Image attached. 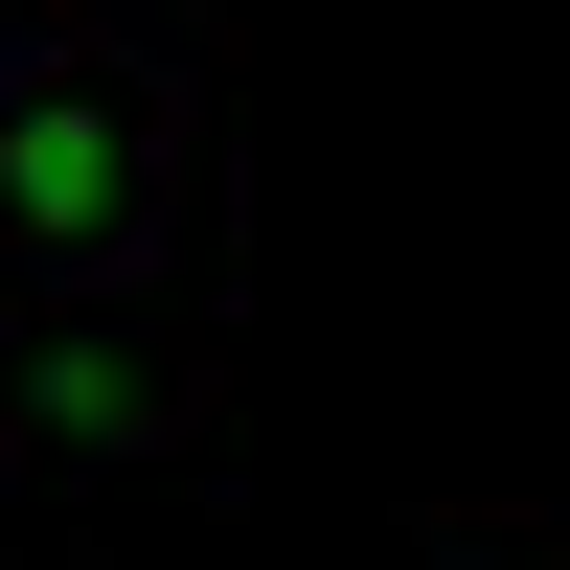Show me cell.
I'll return each instance as SVG.
<instances>
[{
    "instance_id": "6da1fadb",
    "label": "cell",
    "mask_w": 570,
    "mask_h": 570,
    "mask_svg": "<svg viewBox=\"0 0 570 570\" xmlns=\"http://www.w3.org/2000/svg\"><path fill=\"white\" fill-rule=\"evenodd\" d=\"M206 228V69L137 0H46L0 46V320H137Z\"/></svg>"
},
{
    "instance_id": "7a4b0ae2",
    "label": "cell",
    "mask_w": 570,
    "mask_h": 570,
    "mask_svg": "<svg viewBox=\"0 0 570 570\" xmlns=\"http://www.w3.org/2000/svg\"><path fill=\"white\" fill-rule=\"evenodd\" d=\"M23 434H69V456H183L206 434V365L160 343V320H23Z\"/></svg>"
},
{
    "instance_id": "3957f363",
    "label": "cell",
    "mask_w": 570,
    "mask_h": 570,
    "mask_svg": "<svg viewBox=\"0 0 570 570\" xmlns=\"http://www.w3.org/2000/svg\"><path fill=\"white\" fill-rule=\"evenodd\" d=\"M434 570H548V525H480V502H456V525H434Z\"/></svg>"
},
{
    "instance_id": "277c9868",
    "label": "cell",
    "mask_w": 570,
    "mask_h": 570,
    "mask_svg": "<svg viewBox=\"0 0 570 570\" xmlns=\"http://www.w3.org/2000/svg\"><path fill=\"white\" fill-rule=\"evenodd\" d=\"M0 46H23V0H0Z\"/></svg>"
}]
</instances>
